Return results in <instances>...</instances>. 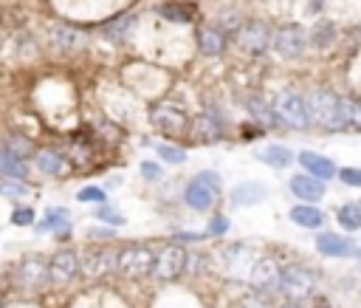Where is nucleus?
I'll use <instances>...</instances> for the list:
<instances>
[{
	"label": "nucleus",
	"mask_w": 361,
	"mask_h": 308,
	"mask_svg": "<svg viewBox=\"0 0 361 308\" xmlns=\"http://www.w3.org/2000/svg\"><path fill=\"white\" fill-rule=\"evenodd\" d=\"M305 99H308L310 124H316L319 130H327V133H344L341 130V116H339V96L333 91L316 88Z\"/></svg>",
	"instance_id": "obj_1"
},
{
	"label": "nucleus",
	"mask_w": 361,
	"mask_h": 308,
	"mask_svg": "<svg viewBox=\"0 0 361 308\" xmlns=\"http://www.w3.org/2000/svg\"><path fill=\"white\" fill-rule=\"evenodd\" d=\"M218 195H221V176L215 170H204L198 173L187 190H184V204L192 210V212H209L215 204H218Z\"/></svg>",
	"instance_id": "obj_2"
},
{
	"label": "nucleus",
	"mask_w": 361,
	"mask_h": 308,
	"mask_svg": "<svg viewBox=\"0 0 361 308\" xmlns=\"http://www.w3.org/2000/svg\"><path fill=\"white\" fill-rule=\"evenodd\" d=\"M274 116L282 127L291 130H308L310 127V113H308V99L296 91H282L274 99Z\"/></svg>",
	"instance_id": "obj_3"
},
{
	"label": "nucleus",
	"mask_w": 361,
	"mask_h": 308,
	"mask_svg": "<svg viewBox=\"0 0 361 308\" xmlns=\"http://www.w3.org/2000/svg\"><path fill=\"white\" fill-rule=\"evenodd\" d=\"M152 263H155V252L150 246L133 243V246L116 249V271H122L130 280H138V277L152 274Z\"/></svg>",
	"instance_id": "obj_4"
},
{
	"label": "nucleus",
	"mask_w": 361,
	"mask_h": 308,
	"mask_svg": "<svg viewBox=\"0 0 361 308\" xmlns=\"http://www.w3.org/2000/svg\"><path fill=\"white\" fill-rule=\"evenodd\" d=\"M150 124L158 133L166 136H180V133H190V113L184 110V105H175V102H158L150 110Z\"/></svg>",
	"instance_id": "obj_5"
},
{
	"label": "nucleus",
	"mask_w": 361,
	"mask_h": 308,
	"mask_svg": "<svg viewBox=\"0 0 361 308\" xmlns=\"http://www.w3.org/2000/svg\"><path fill=\"white\" fill-rule=\"evenodd\" d=\"M316 288V274L310 266H302V263H291L282 269L280 274V291L288 297V300H305L310 297Z\"/></svg>",
	"instance_id": "obj_6"
},
{
	"label": "nucleus",
	"mask_w": 361,
	"mask_h": 308,
	"mask_svg": "<svg viewBox=\"0 0 361 308\" xmlns=\"http://www.w3.org/2000/svg\"><path fill=\"white\" fill-rule=\"evenodd\" d=\"M187 260H190V252L184 243H166L161 252H155L152 277L155 280H175L187 271Z\"/></svg>",
	"instance_id": "obj_7"
},
{
	"label": "nucleus",
	"mask_w": 361,
	"mask_h": 308,
	"mask_svg": "<svg viewBox=\"0 0 361 308\" xmlns=\"http://www.w3.org/2000/svg\"><path fill=\"white\" fill-rule=\"evenodd\" d=\"M271 49L282 57V60H299L308 49V34L302 26L296 23H288V26H280L271 37Z\"/></svg>",
	"instance_id": "obj_8"
},
{
	"label": "nucleus",
	"mask_w": 361,
	"mask_h": 308,
	"mask_svg": "<svg viewBox=\"0 0 361 308\" xmlns=\"http://www.w3.org/2000/svg\"><path fill=\"white\" fill-rule=\"evenodd\" d=\"M15 280L20 288L26 291H40L46 288V283H51V274H48V260L40 257V255H26L18 269H15Z\"/></svg>",
	"instance_id": "obj_9"
},
{
	"label": "nucleus",
	"mask_w": 361,
	"mask_h": 308,
	"mask_svg": "<svg viewBox=\"0 0 361 308\" xmlns=\"http://www.w3.org/2000/svg\"><path fill=\"white\" fill-rule=\"evenodd\" d=\"M271 26L265 20H249L240 26L237 32V46L246 51V54H263L271 49Z\"/></svg>",
	"instance_id": "obj_10"
},
{
	"label": "nucleus",
	"mask_w": 361,
	"mask_h": 308,
	"mask_svg": "<svg viewBox=\"0 0 361 308\" xmlns=\"http://www.w3.org/2000/svg\"><path fill=\"white\" fill-rule=\"evenodd\" d=\"M46 40H48V46H51L54 51H60V54H77V51H82V49L88 46V34L79 32V29H74V26H68V23L51 26V29L46 32Z\"/></svg>",
	"instance_id": "obj_11"
},
{
	"label": "nucleus",
	"mask_w": 361,
	"mask_h": 308,
	"mask_svg": "<svg viewBox=\"0 0 361 308\" xmlns=\"http://www.w3.org/2000/svg\"><path fill=\"white\" fill-rule=\"evenodd\" d=\"M48 274H51V283L57 285H68L74 283L79 274H82V266H79V255L74 249H57L48 260Z\"/></svg>",
	"instance_id": "obj_12"
},
{
	"label": "nucleus",
	"mask_w": 361,
	"mask_h": 308,
	"mask_svg": "<svg viewBox=\"0 0 361 308\" xmlns=\"http://www.w3.org/2000/svg\"><path fill=\"white\" fill-rule=\"evenodd\" d=\"M79 266L88 280H99V277L116 271V249H107V246L88 249L85 257H79Z\"/></svg>",
	"instance_id": "obj_13"
},
{
	"label": "nucleus",
	"mask_w": 361,
	"mask_h": 308,
	"mask_svg": "<svg viewBox=\"0 0 361 308\" xmlns=\"http://www.w3.org/2000/svg\"><path fill=\"white\" fill-rule=\"evenodd\" d=\"M280 263L274 257H257L254 266L249 269V283L257 288V291H280Z\"/></svg>",
	"instance_id": "obj_14"
},
{
	"label": "nucleus",
	"mask_w": 361,
	"mask_h": 308,
	"mask_svg": "<svg viewBox=\"0 0 361 308\" xmlns=\"http://www.w3.org/2000/svg\"><path fill=\"white\" fill-rule=\"evenodd\" d=\"M190 133L198 144H215L223 139V122L218 119L215 110H201L198 116L190 119Z\"/></svg>",
	"instance_id": "obj_15"
},
{
	"label": "nucleus",
	"mask_w": 361,
	"mask_h": 308,
	"mask_svg": "<svg viewBox=\"0 0 361 308\" xmlns=\"http://www.w3.org/2000/svg\"><path fill=\"white\" fill-rule=\"evenodd\" d=\"M316 249L324 255V257H361V249L358 243H353L350 238L344 235H336V232H322L316 238Z\"/></svg>",
	"instance_id": "obj_16"
},
{
	"label": "nucleus",
	"mask_w": 361,
	"mask_h": 308,
	"mask_svg": "<svg viewBox=\"0 0 361 308\" xmlns=\"http://www.w3.org/2000/svg\"><path fill=\"white\" fill-rule=\"evenodd\" d=\"M221 263H223V271L229 274H246L249 277V269L254 266V255L246 243H232L221 252Z\"/></svg>",
	"instance_id": "obj_17"
},
{
	"label": "nucleus",
	"mask_w": 361,
	"mask_h": 308,
	"mask_svg": "<svg viewBox=\"0 0 361 308\" xmlns=\"http://www.w3.org/2000/svg\"><path fill=\"white\" fill-rule=\"evenodd\" d=\"M296 162L302 165V170L308 173V176H313V179H319V181H330L339 170H336V165L327 159V156H322V153H313V150H302L299 156H296Z\"/></svg>",
	"instance_id": "obj_18"
},
{
	"label": "nucleus",
	"mask_w": 361,
	"mask_h": 308,
	"mask_svg": "<svg viewBox=\"0 0 361 308\" xmlns=\"http://www.w3.org/2000/svg\"><path fill=\"white\" fill-rule=\"evenodd\" d=\"M288 187H291V193H294L299 201H305V204H316V201L324 198V181H319V179H313V176H308V173L291 176Z\"/></svg>",
	"instance_id": "obj_19"
},
{
	"label": "nucleus",
	"mask_w": 361,
	"mask_h": 308,
	"mask_svg": "<svg viewBox=\"0 0 361 308\" xmlns=\"http://www.w3.org/2000/svg\"><path fill=\"white\" fill-rule=\"evenodd\" d=\"M232 204L235 207H254V204H263L268 198V187L260 184V181H243L232 190Z\"/></svg>",
	"instance_id": "obj_20"
},
{
	"label": "nucleus",
	"mask_w": 361,
	"mask_h": 308,
	"mask_svg": "<svg viewBox=\"0 0 361 308\" xmlns=\"http://www.w3.org/2000/svg\"><path fill=\"white\" fill-rule=\"evenodd\" d=\"M288 218L302 229H322L324 226V212L316 204H296V207H291Z\"/></svg>",
	"instance_id": "obj_21"
},
{
	"label": "nucleus",
	"mask_w": 361,
	"mask_h": 308,
	"mask_svg": "<svg viewBox=\"0 0 361 308\" xmlns=\"http://www.w3.org/2000/svg\"><path fill=\"white\" fill-rule=\"evenodd\" d=\"M339 116H341V130L344 133H358L361 136V102L353 96H339Z\"/></svg>",
	"instance_id": "obj_22"
},
{
	"label": "nucleus",
	"mask_w": 361,
	"mask_h": 308,
	"mask_svg": "<svg viewBox=\"0 0 361 308\" xmlns=\"http://www.w3.org/2000/svg\"><path fill=\"white\" fill-rule=\"evenodd\" d=\"M0 176L12 179V181H26L29 179V165L23 159H18L12 150H6L0 144Z\"/></svg>",
	"instance_id": "obj_23"
},
{
	"label": "nucleus",
	"mask_w": 361,
	"mask_h": 308,
	"mask_svg": "<svg viewBox=\"0 0 361 308\" xmlns=\"http://www.w3.org/2000/svg\"><path fill=\"white\" fill-rule=\"evenodd\" d=\"M226 34L218 29V26H206V29H201V34H198V49H201V54L204 57H221L223 51H226Z\"/></svg>",
	"instance_id": "obj_24"
},
{
	"label": "nucleus",
	"mask_w": 361,
	"mask_h": 308,
	"mask_svg": "<svg viewBox=\"0 0 361 308\" xmlns=\"http://www.w3.org/2000/svg\"><path fill=\"white\" fill-rule=\"evenodd\" d=\"M257 159H260L263 165L274 167V170H285L296 156H294V150L285 147V144H268V147H263V150L257 153Z\"/></svg>",
	"instance_id": "obj_25"
},
{
	"label": "nucleus",
	"mask_w": 361,
	"mask_h": 308,
	"mask_svg": "<svg viewBox=\"0 0 361 308\" xmlns=\"http://www.w3.org/2000/svg\"><path fill=\"white\" fill-rule=\"evenodd\" d=\"M37 232H57V235L71 232V215H68V210H63V207L46 210L43 221L37 224Z\"/></svg>",
	"instance_id": "obj_26"
},
{
	"label": "nucleus",
	"mask_w": 361,
	"mask_h": 308,
	"mask_svg": "<svg viewBox=\"0 0 361 308\" xmlns=\"http://www.w3.org/2000/svg\"><path fill=\"white\" fill-rule=\"evenodd\" d=\"M34 162H37V170L46 173V176H63L65 167H68L65 156H63V153H57V150H37Z\"/></svg>",
	"instance_id": "obj_27"
},
{
	"label": "nucleus",
	"mask_w": 361,
	"mask_h": 308,
	"mask_svg": "<svg viewBox=\"0 0 361 308\" xmlns=\"http://www.w3.org/2000/svg\"><path fill=\"white\" fill-rule=\"evenodd\" d=\"M192 6L190 4H178V0H169V4L158 6V18L166 23H192Z\"/></svg>",
	"instance_id": "obj_28"
},
{
	"label": "nucleus",
	"mask_w": 361,
	"mask_h": 308,
	"mask_svg": "<svg viewBox=\"0 0 361 308\" xmlns=\"http://www.w3.org/2000/svg\"><path fill=\"white\" fill-rule=\"evenodd\" d=\"M336 221L344 232H358L361 229V204L358 201H347L336 210Z\"/></svg>",
	"instance_id": "obj_29"
},
{
	"label": "nucleus",
	"mask_w": 361,
	"mask_h": 308,
	"mask_svg": "<svg viewBox=\"0 0 361 308\" xmlns=\"http://www.w3.org/2000/svg\"><path fill=\"white\" fill-rule=\"evenodd\" d=\"M133 23H136V15L133 12H124V15H119L116 20H110V23H105V29H102V34L107 37V40H113V43H122L127 34H130V29H133Z\"/></svg>",
	"instance_id": "obj_30"
},
{
	"label": "nucleus",
	"mask_w": 361,
	"mask_h": 308,
	"mask_svg": "<svg viewBox=\"0 0 361 308\" xmlns=\"http://www.w3.org/2000/svg\"><path fill=\"white\" fill-rule=\"evenodd\" d=\"M308 43H313L316 49H327L336 43V23L333 20H316L310 34H308Z\"/></svg>",
	"instance_id": "obj_31"
},
{
	"label": "nucleus",
	"mask_w": 361,
	"mask_h": 308,
	"mask_svg": "<svg viewBox=\"0 0 361 308\" xmlns=\"http://www.w3.org/2000/svg\"><path fill=\"white\" fill-rule=\"evenodd\" d=\"M246 108H249V116H251L254 122H260V127H274V124H280L277 116H274V108H268L263 99L251 96V99L246 102Z\"/></svg>",
	"instance_id": "obj_32"
},
{
	"label": "nucleus",
	"mask_w": 361,
	"mask_h": 308,
	"mask_svg": "<svg viewBox=\"0 0 361 308\" xmlns=\"http://www.w3.org/2000/svg\"><path fill=\"white\" fill-rule=\"evenodd\" d=\"M4 147L6 150H12L18 159H32V156H37V147H34V141L32 139H26V136H20V133H12V136H6V141H4Z\"/></svg>",
	"instance_id": "obj_33"
},
{
	"label": "nucleus",
	"mask_w": 361,
	"mask_h": 308,
	"mask_svg": "<svg viewBox=\"0 0 361 308\" xmlns=\"http://www.w3.org/2000/svg\"><path fill=\"white\" fill-rule=\"evenodd\" d=\"M155 153L169 165H184L187 162V153L180 147H175V144H155Z\"/></svg>",
	"instance_id": "obj_34"
},
{
	"label": "nucleus",
	"mask_w": 361,
	"mask_h": 308,
	"mask_svg": "<svg viewBox=\"0 0 361 308\" xmlns=\"http://www.w3.org/2000/svg\"><path fill=\"white\" fill-rule=\"evenodd\" d=\"M77 201H82V204H93V207H102L105 201H107V193L102 190V187H82L79 193H77Z\"/></svg>",
	"instance_id": "obj_35"
},
{
	"label": "nucleus",
	"mask_w": 361,
	"mask_h": 308,
	"mask_svg": "<svg viewBox=\"0 0 361 308\" xmlns=\"http://www.w3.org/2000/svg\"><path fill=\"white\" fill-rule=\"evenodd\" d=\"M96 218L105 221V224H110V226H122V224H124V215H122L119 210L107 207V204H102V207L96 210Z\"/></svg>",
	"instance_id": "obj_36"
},
{
	"label": "nucleus",
	"mask_w": 361,
	"mask_h": 308,
	"mask_svg": "<svg viewBox=\"0 0 361 308\" xmlns=\"http://www.w3.org/2000/svg\"><path fill=\"white\" fill-rule=\"evenodd\" d=\"M237 308H274V305H271V300L265 297V291H254V294L243 297Z\"/></svg>",
	"instance_id": "obj_37"
},
{
	"label": "nucleus",
	"mask_w": 361,
	"mask_h": 308,
	"mask_svg": "<svg viewBox=\"0 0 361 308\" xmlns=\"http://www.w3.org/2000/svg\"><path fill=\"white\" fill-rule=\"evenodd\" d=\"M138 170H141L144 181H150V184H155V181H161V179H164V173H161V165H158V162H141V165H138Z\"/></svg>",
	"instance_id": "obj_38"
},
{
	"label": "nucleus",
	"mask_w": 361,
	"mask_h": 308,
	"mask_svg": "<svg viewBox=\"0 0 361 308\" xmlns=\"http://www.w3.org/2000/svg\"><path fill=\"white\" fill-rule=\"evenodd\" d=\"M29 193V187L23 181H6V184H0V195H6V198H23Z\"/></svg>",
	"instance_id": "obj_39"
},
{
	"label": "nucleus",
	"mask_w": 361,
	"mask_h": 308,
	"mask_svg": "<svg viewBox=\"0 0 361 308\" xmlns=\"http://www.w3.org/2000/svg\"><path fill=\"white\" fill-rule=\"evenodd\" d=\"M12 224L15 226H32L34 224V210L32 207H18L12 212Z\"/></svg>",
	"instance_id": "obj_40"
},
{
	"label": "nucleus",
	"mask_w": 361,
	"mask_h": 308,
	"mask_svg": "<svg viewBox=\"0 0 361 308\" xmlns=\"http://www.w3.org/2000/svg\"><path fill=\"white\" fill-rule=\"evenodd\" d=\"M336 176H339V181L347 184V187H361V170H355V167H341Z\"/></svg>",
	"instance_id": "obj_41"
},
{
	"label": "nucleus",
	"mask_w": 361,
	"mask_h": 308,
	"mask_svg": "<svg viewBox=\"0 0 361 308\" xmlns=\"http://www.w3.org/2000/svg\"><path fill=\"white\" fill-rule=\"evenodd\" d=\"M229 229V218H223V215H218V218H212V224H209V229H206V235H223Z\"/></svg>",
	"instance_id": "obj_42"
},
{
	"label": "nucleus",
	"mask_w": 361,
	"mask_h": 308,
	"mask_svg": "<svg viewBox=\"0 0 361 308\" xmlns=\"http://www.w3.org/2000/svg\"><path fill=\"white\" fill-rule=\"evenodd\" d=\"M88 238H113V229H88Z\"/></svg>",
	"instance_id": "obj_43"
},
{
	"label": "nucleus",
	"mask_w": 361,
	"mask_h": 308,
	"mask_svg": "<svg viewBox=\"0 0 361 308\" xmlns=\"http://www.w3.org/2000/svg\"><path fill=\"white\" fill-rule=\"evenodd\" d=\"M280 308H305V305H302L299 300H288V302H282Z\"/></svg>",
	"instance_id": "obj_44"
},
{
	"label": "nucleus",
	"mask_w": 361,
	"mask_h": 308,
	"mask_svg": "<svg viewBox=\"0 0 361 308\" xmlns=\"http://www.w3.org/2000/svg\"><path fill=\"white\" fill-rule=\"evenodd\" d=\"M0 305H4V300H0Z\"/></svg>",
	"instance_id": "obj_45"
}]
</instances>
